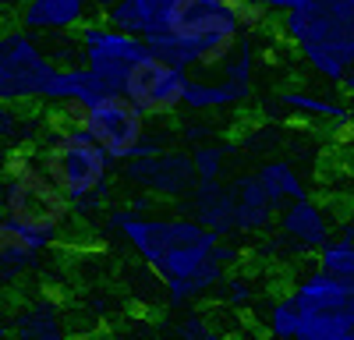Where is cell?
<instances>
[{
    "instance_id": "cell-1",
    "label": "cell",
    "mask_w": 354,
    "mask_h": 340,
    "mask_svg": "<svg viewBox=\"0 0 354 340\" xmlns=\"http://www.w3.org/2000/svg\"><path fill=\"white\" fill-rule=\"evenodd\" d=\"M110 223L128 238V245L149 263L163 283L192 280L216 263V231L202 227L195 216H142L131 209L113 213Z\"/></svg>"
},
{
    "instance_id": "cell-2",
    "label": "cell",
    "mask_w": 354,
    "mask_h": 340,
    "mask_svg": "<svg viewBox=\"0 0 354 340\" xmlns=\"http://www.w3.org/2000/svg\"><path fill=\"white\" fill-rule=\"evenodd\" d=\"M280 32L333 85L354 68V0H294L280 18Z\"/></svg>"
},
{
    "instance_id": "cell-3",
    "label": "cell",
    "mask_w": 354,
    "mask_h": 340,
    "mask_svg": "<svg viewBox=\"0 0 354 340\" xmlns=\"http://www.w3.org/2000/svg\"><path fill=\"white\" fill-rule=\"evenodd\" d=\"M50 142L39 153V163L50 174V181L61 188L71 202H85L106 191L110 185V156L85 128L75 124H46Z\"/></svg>"
},
{
    "instance_id": "cell-4",
    "label": "cell",
    "mask_w": 354,
    "mask_h": 340,
    "mask_svg": "<svg viewBox=\"0 0 354 340\" xmlns=\"http://www.w3.org/2000/svg\"><path fill=\"white\" fill-rule=\"evenodd\" d=\"M8 178H11V188H8L4 209H8L11 223L25 227V231H32V234L53 238L71 220V206L75 202L50 181V174L43 170L36 153L11 156Z\"/></svg>"
},
{
    "instance_id": "cell-5",
    "label": "cell",
    "mask_w": 354,
    "mask_h": 340,
    "mask_svg": "<svg viewBox=\"0 0 354 340\" xmlns=\"http://www.w3.org/2000/svg\"><path fill=\"white\" fill-rule=\"evenodd\" d=\"M82 128L106 149L113 163L135 160L142 142L149 138V117L124 93H106L82 106Z\"/></svg>"
},
{
    "instance_id": "cell-6",
    "label": "cell",
    "mask_w": 354,
    "mask_h": 340,
    "mask_svg": "<svg viewBox=\"0 0 354 340\" xmlns=\"http://www.w3.org/2000/svg\"><path fill=\"white\" fill-rule=\"evenodd\" d=\"M185 89H188V71L163 61L153 50L128 71L121 85V93L145 117H170V113L185 110Z\"/></svg>"
},
{
    "instance_id": "cell-7",
    "label": "cell",
    "mask_w": 354,
    "mask_h": 340,
    "mask_svg": "<svg viewBox=\"0 0 354 340\" xmlns=\"http://www.w3.org/2000/svg\"><path fill=\"white\" fill-rule=\"evenodd\" d=\"M149 53V43L142 36L121 32L106 25H82V57H85V68L100 75L110 89H121L128 71Z\"/></svg>"
},
{
    "instance_id": "cell-8",
    "label": "cell",
    "mask_w": 354,
    "mask_h": 340,
    "mask_svg": "<svg viewBox=\"0 0 354 340\" xmlns=\"http://www.w3.org/2000/svg\"><path fill=\"white\" fill-rule=\"evenodd\" d=\"M330 241H333V227H330L326 209L305 195V198L287 202L277 213V234H273L270 245H266V252L277 255L280 248H287V255H305V252L319 255Z\"/></svg>"
},
{
    "instance_id": "cell-9",
    "label": "cell",
    "mask_w": 354,
    "mask_h": 340,
    "mask_svg": "<svg viewBox=\"0 0 354 340\" xmlns=\"http://www.w3.org/2000/svg\"><path fill=\"white\" fill-rule=\"evenodd\" d=\"M128 181L138 185L142 191H149L156 198H192L198 174L192 153L177 149H160L153 156H135L128 160Z\"/></svg>"
},
{
    "instance_id": "cell-10",
    "label": "cell",
    "mask_w": 354,
    "mask_h": 340,
    "mask_svg": "<svg viewBox=\"0 0 354 340\" xmlns=\"http://www.w3.org/2000/svg\"><path fill=\"white\" fill-rule=\"evenodd\" d=\"M290 294L298 298L305 312H351L354 308V280H344L330 270H308L305 276L294 280Z\"/></svg>"
},
{
    "instance_id": "cell-11",
    "label": "cell",
    "mask_w": 354,
    "mask_h": 340,
    "mask_svg": "<svg viewBox=\"0 0 354 340\" xmlns=\"http://www.w3.org/2000/svg\"><path fill=\"white\" fill-rule=\"evenodd\" d=\"M230 191H234V209H238V231L241 234H262L270 223H277L280 206L270 198V191L262 188L259 174L234 178Z\"/></svg>"
},
{
    "instance_id": "cell-12",
    "label": "cell",
    "mask_w": 354,
    "mask_h": 340,
    "mask_svg": "<svg viewBox=\"0 0 354 340\" xmlns=\"http://www.w3.org/2000/svg\"><path fill=\"white\" fill-rule=\"evenodd\" d=\"M192 216L202 227L216 231L220 238L238 234V209H234L230 185H223L220 178L216 181H198L195 191H192Z\"/></svg>"
},
{
    "instance_id": "cell-13",
    "label": "cell",
    "mask_w": 354,
    "mask_h": 340,
    "mask_svg": "<svg viewBox=\"0 0 354 340\" xmlns=\"http://www.w3.org/2000/svg\"><path fill=\"white\" fill-rule=\"evenodd\" d=\"M181 4V0H117V8L106 11V21L121 32H131V36H142L149 39L156 36L167 15Z\"/></svg>"
},
{
    "instance_id": "cell-14",
    "label": "cell",
    "mask_w": 354,
    "mask_h": 340,
    "mask_svg": "<svg viewBox=\"0 0 354 340\" xmlns=\"http://www.w3.org/2000/svg\"><path fill=\"white\" fill-rule=\"evenodd\" d=\"M21 21L32 28H82L85 0H28Z\"/></svg>"
},
{
    "instance_id": "cell-15",
    "label": "cell",
    "mask_w": 354,
    "mask_h": 340,
    "mask_svg": "<svg viewBox=\"0 0 354 340\" xmlns=\"http://www.w3.org/2000/svg\"><path fill=\"white\" fill-rule=\"evenodd\" d=\"M280 106L298 113V117H308V121H351V103H340L333 96H315L308 89H294V93H283L280 96Z\"/></svg>"
},
{
    "instance_id": "cell-16",
    "label": "cell",
    "mask_w": 354,
    "mask_h": 340,
    "mask_svg": "<svg viewBox=\"0 0 354 340\" xmlns=\"http://www.w3.org/2000/svg\"><path fill=\"white\" fill-rule=\"evenodd\" d=\"M255 174H259L262 188L270 191V198H273L277 206H287V202H294V198H305V195H308L301 174H298V170H294V163H287V160H266Z\"/></svg>"
},
{
    "instance_id": "cell-17",
    "label": "cell",
    "mask_w": 354,
    "mask_h": 340,
    "mask_svg": "<svg viewBox=\"0 0 354 340\" xmlns=\"http://www.w3.org/2000/svg\"><path fill=\"white\" fill-rule=\"evenodd\" d=\"M192 160H195V174L198 181H216L223 178L227 170V160H230V146L227 142H198V146L192 149Z\"/></svg>"
},
{
    "instance_id": "cell-18",
    "label": "cell",
    "mask_w": 354,
    "mask_h": 340,
    "mask_svg": "<svg viewBox=\"0 0 354 340\" xmlns=\"http://www.w3.org/2000/svg\"><path fill=\"white\" fill-rule=\"evenodd\" d=\"M319 266L344 276V280H354V238L340 234L337 241H330L326 248L319 252Z\"/></svg>"
},
{
    "instance_id": "cell-19",
    "label": "cell",
    "mask_w": 354,
    "mask_h": 340,
    "mask_svg": "<svg viewBox=\"0 0 354 340\" xmlns=\"http://www.w3.org/2000/svg\"><path fill=\"white\" fill-rule=\"evenodd\" d=\"M220 291H223V301L230 308H248L255 301V283L248 276H227L220 283Z\"/></svg>"
},
{
    "instance_id": "cell-20",
    "label": "cell",
    "mask_w": 354,
    "mask_h": 340,
    "mask_svg": "<svg viewBox=\"0 0 354 340\" xmlns=\"http://www.w3.org/2000/svg\"><path fill=\"white\" fill-rule=\"evenodd\" d=\"M177 340H216V333L205 316H185V323L177 326Z\"/></svg>"
},
{
    "instance_id": "cell-21",
    "label": "cell",
    "mask_w": 354,
    "mask_h": 340,
    "mask_svg": "<svg viewBox=\"0 0 354 340\" xmlns=\"http://www.w3.org/2000/svg\"><path fill=\"white\" fill-rule=\"evenodd\" d=\"M181 135L198 146V142H209V138H213V128H205V124H185V128H181Z\"/></svg>"
},
{
    "instance_id": "cell-22",
    "label": "cell",
    "mask_w": 354,
    "mask_h": 340,
    "mask_svg": "<svg viewBox=\"0 0 354 340\" xmlns=\"http://www.w3.org/2000/svg\"><path fill=\"white\" fill-rule=\"evenodd\" d=\"M252 4H259V8H266V11H270V15H283L290 4H294V0H252Z\"/></svg>"
},
{
    "instance_id": "cell-23",
    "label": "cell",
    "mask_w": 354,
    "mask_h": 340,
    "mask_svg": "<svg viewBox=\"0 0 354 340\" xmlns=\"http://www.w3.org/2000/svg\"><path fill=\"white\" fill-rule=\"evenodd\" d=\"M0 252H4V231H0Z\"/></svg>"
},
{
    "instance_id": "cell-24",
    "label": "cell",
    "mask_w": 354,
    "mask_h": 340,
    "mask_svg": "<svg viewBox=\"0 0 354 340\" xmlns=\"http://www.w3.org/2000/svg\"><path fill=\"white\" fill-rule=\"evenodd\" d=\"M351 121H354V96H351Z\"/></svg>"
},
{
    "instance_id": "cell-25",
    "label": "cell",
    "mask_w": 354,
    "mask_h": 340,
    "mask_svg": "<svg viewBox=\"0 0 354 340\" xmlns=\"http://www.w3.org/2000/svg\"><path fill=\"white\" fill-rule=\"evenodd\" d=\"M273 340H280V337H273Z\"/></svg>"
}]
</instances>
